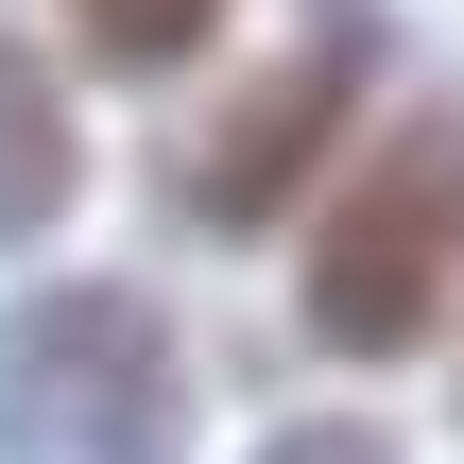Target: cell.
Here are the masks:
<instances>
[{"instance_id": "obj_1", "label": "cell", "mask_w": 464, "mask_h": 464, "mask_svg": "<svg viewBox=\"0 0 464 464\" xmlns=\"http://www.w3.org/2000/svg\"><path fill=\"white\" fill-rule=\"evenodd\" d=\"M189 448V344L138 276H69L0 310V464H172Z\"/></svg>"}, {"instance_id": "obj_2", "label": "cell", "mask_w": 464, "mask_h": 464, "mask_svg": "<svg viewBox=\"0 0 464 464\" xmlns=\"http://www.w3.org/2000/svg\"><path fill=\"white\" fill-rule=\"evenodd\" d=\"M448 276H464V121H396L362 155V189L327 207V241H310V344L396 362L448 310Z\"/></svg>"}, {"instance_id": "obj_3", "label": "cell", "mask_w": 464, "mask_h": 464, "mask_svg": "<svg viewBox=\"0 0 464 464\" xmlns=\"http://www.w3.org/2000/svg\"><path fill=\"white\" fill-rule=\"evenodd\" d=\"M362 52H379L362 17H310V34H293V52H276V69H258V86L224 103V138L189 155V189H207L224 224H258V207H293V172H310V155L344 138V86H362Z\"/></svg>"}, {"instance_id": "obj_4", "label": "cell", "mask_w": 464, "mask_h": 464, "mask_svg": "<svg viewBox=\"0 0 464 464\" xmlns=\"http://www.w3.org/2000/svg\"><path fill=\"white\" fill-rule=\"evenodd\" d=\"M69 172H86V138H69L52 69L0 34V241H52V224H69Z\"/></svg>"}, {"instance_id": "obj_5", "label": "cell", "mask_w": 464, "mask_h": 464, "mask_svg": "<svg viewBox=\"0 0 464 464\" xmlns=\"http://www.w3.org/2000/svg\"><path fill=\"white\" fill-rule=\"evenodd\" d=\"M207 17H224V0H86V52H121V69H172Z\"/></svg>"}, {"instance_id": "obj_6", "label": "cell", "mask_w": 464, "mask_h": 464, "mask_svg": "<svg viewBox=\"0 0 464 464\" xmlns=\"http://www.w3.org/2000/svg\"><path fill=\"white\" fill-rule=\"evenodd\" d=\"M258 464H396V430H362V413H310V430H276Z\"/></svg>"}]
</instances>
